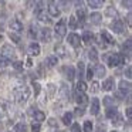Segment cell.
<instances>
[{
    "mask_svg": "<svg viewBox=\"0 0 132 132\" xmlns=\"http://www.w3.org/2000/svg\"><path fill=\"white\" fill-rule=\"evenodd\" d=\"M75 101H77V104L81 105V108H82V106L88 102V97H87L85 94H82V92H77V100Z\"/></svg>",
    "mask_w": 132,
    "mask_h": 132,
    "instance_id": "cell-15",
    "label": "cell"
},
{
    "mask_svg": "<svg viewBox=\"0 0 132 132\" xmlns=\"http://www.w3.org/2000/svg\"><path fill=\"white\" fill-rule=\"evenodd\" d=\"M105 14L106 16H109V17H112V19H117L118 17V13H117V10L114 9V7H106V10H105Z\"/></svg>",
    "mask_w": 132,
    "mask_h": 132,
    "instance_id": "cell-31",
    "label": "cell"
},
{
    "mask_svg": "<svg viewBox=\"0 0 132 132\" xmlns=\"http://www.w3.org/2000/svg\"><path fill=\"white\" fill-rule=\"evenodd\" d=\"M75 19H77V20H80V21L85 20V9H84V7H78L77 14H75Z\"/></svg>",
    "mask_w": 132,
    "mask_h": 132,
    "instance_id": "cell-21",
    "label": "cell"
},
{
    "mask_svg": "<svg viewBox=\"0 0 132 132\" xmlns=\"http://www.w3.org/2000/svg\"><path fill=\"white\" fill-rule=\"evenodd\" d=\"M100 37H101V40H102V41H105L106 44H114V43H115L114 37H112V36L109 34L108 31H105V30H102V31H101Z\"/></svg>",
    "mask_w": 132,
    "mask_h": 132,
    "instance_id": "cell-14",
    "label": "cell"
},
{
    "mask_svg": "<svg viewBox=\"0 0 132 132\" xmlns=\"http://www.w3.org/2000/svg\"><path fill=\"white\" fill-rule=\"evenodd\" d=\"M131 19H132V16H131V13H129V14L126 16V23H128L129 26H131Z\"/></svg>",
    "mask_w": 132,
    "mask_h": 132,
    "instance_id": "cell-54",
    "label": "cell"
},
{
    "mask_svg": "<svg viewBox=\"0 0 132 132\" xmlns=\"http://www.w3.org/2000/svg\"><path fill=\"white\" fill-rule=\"evenodd\" d=\"M4 19H6V16H4V14L0 16V27H2V29H3V24H4Z\"/></svg>",
    "mask_w": 132,
    "mask_h": 132,
    "instance_id": "cell-51",
    "label": "cell"
},
{
    "mask_svg": "<svg viewBox=\"0 0 132 132\" xmlns=\"http://www.w3.org/2000/svg\"><path fill=\"white\" fill-rule=\"evenodd\" d=\"M13 68L17 70V71H21V70H23V63H21V61H14V63H13Z\"/></svg>",
    "mask_w": 132,
    "mask_h": 132,
    "instance_id": "cell-40",
    "label": "cell"
},
{
    "mask_svg": "<svg viewBox=\"0 0 132 132\" xmlns=\"http://www.w3.org/2000/svg\"><path fill=\"white\" fill-rule=\"evenodd\" d=\"M48 125L50 126H57V121H55L54 118H50V119H48Z\"/></svg>",
    "mask_w": 132,
    "mask_h": 132,
    "instance_id": "cell-49",
    "label": "cell"
},
{
    "mask_svg": "<svg viewBox=\"0 0 132 132\" xmlns=\"http://www.w3.org/2000/svg\"><path fill=\"white\" fill-rule=\"evenodd\" d=\"M75 6H82V2H81V0H80V2H75Z\"/></svg>",
    "mask_w": 132,
    "mask_h": 132,
    "instance_id": "cell-55",
    "label": "cell"
},
{
    "mask_svg": "<svg viewBox=\"0 0 132 132\" xmlns=\"http://www.w3.org/2000/svg\"><path fill=\"white\" fill-rule=\"evenodd\" d=\"M54 50H55V53H57L60 57H67V54H65V47L64 46H61V44H57V46L54 47Z\"/></svg>",
    "mask_w": 132,
    "mask_h": 132,
    "instance_id": "cell-22",
    "label": "cell"
},
{
    "mask_svg": "<svg viewBox=\"0 0 132 132\" xmlns=\"http://www.w3.org/2000/svg\"><path fill=\"white\" fill-rule=\"evenodd\" d=\"M111 29H112V31H114V33L121 34V33L123 31V23H122V20L115 19L114 21H111Z\"/></svg>",
    "mask_w": 132,
    "mask_h": 132,
    "instance_id": "cell-5",
    "label": "cell"
},
{
    "mask_svg": "<svg viewBox=\"0 0 132 132\" xmlns=\"http://www.w3.org/2000/svg\"><path fill=\"white\" fill-rule=\"evenodd\" d=\"M89 112L92 115H98V112H100V100L98 98H92L91 106H89Z\"/></svg>",
    "mask_w": 132,
    "mask_h": 132,
    "instance_id": "cell-11",
    "label": "cell"
},
{
    "mask_svg": "<svg viewBox=\"0 0 132 132\" xmlns=\"http://www.w3.org/2000/svg\"><path fill=\"white\" fill-rule=\"evenodd\" d=\"M7 64H9V60H6V58H3V57H0V67H2V68L7 67Z\"/></svg>",
    "mask_w": 132,
    "mask_h": 132,
    "instance_id": "cell-43",
    "label": "cell"
},
{
    "mask_svg": "<svg viewBox=\"0 0 132 132\" xmlns=\"http://www.w3.org/2000/svg\"><path fill=\"white\" fill-rule=\"evenodd\" d=\"M84 68H85V67H84V63L80 61V63H78V77L80 78L84 75Z\"/></svg>",
    "mask_w": 132,
    "mask_h": 132,
    "instance_id": "cell-38",
    "label": "cell"
},
{
    "mask_svg": "<svg viewBox=\"0 0 132 132\" xmlns=\"http://www.w3.org/2000/svg\"><path fill=\"white\" fill-rule=\"evenodd\" d=\"M13 94H14V98L19 104H24L30 97V89H29V87H24V85L17 87V88H14Z\"/></svg>",
    "mask_w": 132,
    "mask_h": 132,
    "instance_id": "cell-1",
    "label": "cell"
},
{
    "mask_svg": "<svg viewBox=\"0 0 132 132\" xmlns=\"http://www.w3.org/2000/svg\"><path fill=\"white\" fill-rule=\"evenodd\" d=\"M72 121V114L71 112H65V114L63 115V123L64 125H70Z\"/></svg>",
    "mask_w": 132,
    "mask_h": 132,
    "instance_id": "cell-29",
    "label": "cell"
},
{
    "mask_svg": "<svg viewBox=\"0 0 132 132\" xmlns=\"http://www.w3.org/2000/svg\"><path fill=\"white\" fill-rule=\"evenodd\" d=\"M106 61H108V65L114 68V67H118V65H121V64H123L125 57H123V54L114 53V54H111V55H108V57H106Z\"/></svg>",
    "mask_w": 132,
    "mask_h": 132,
    "instance_id": "cell-2",
    "label": "cell"
},
{
    "mask_svg": "<svg viewBox=\"0 0 132 132\" xmlns=\"http://www.w3.org/2000/svg\"><path fill=\"white\" fill-rule=\"evenodd\" d=\"M57 63H58L57 55H48V57H47V65H48V67L57 65Z\"/></svg>",
    "mask_w": 132,
    "mask_h": 132,
    "instance_id": "cell-25",
    "label": "cell"
},
{
    "mask_svg": "<svg viewBox=\"0 0 132 132\" xmlns=\"http://www.w3.org/2000/svg\"><path fill=\"white\" fill-rule=\"evenodd\" d=\"M104 4L102 0H89L88 2V6L92 7V9H98V7H101Z\"/></svg>",
    "mask_w": 132,
    "mask_h": 132,
    "instance_id": "cell-28",
    "label": "cell"
},
{
    "mask_svg": "<svg viewBox=\"0 0 132 132\" xmlns=\"http://www.w3.org/2000/svg\"><path fill=\"white\" fill-rule=\"evenodd\" d=\"M98 87H100V84H98L97 81H92V82H91V91L92 92H97L98 89H100Z\"/></svg>",
    "mask_w": 132,
    "mask_h": 132,
    "instance_id": "cell-42",
    "label": "cell"
},
{
    "mask_svg": "<svg viewBox=\"0 0 132 132\" xmlns=\"http://www.w3.org/2000/svg\"><path fill=\"white\" fill-rule=\"evenodd\" d=\"M92 77H94V71H92V68H88V70H87V78L91 80Z\"/></svg>",
    "mask_w": 132,
    "mask_h": 132,
    "instance_id": "cell-47",
    "label": "cell"
},
{
    "mask_svg": "<svg viewBox=\"0 0 132 132\" xmlns=\"http://www.w3.org/2000/svg\"><path fill=\"white\" fill-rule=\"evenodd\" d=\"M84 108H81V106H78V108H75V112H74V115L75 117H82L84 115Z\"/></svg>",
    "mask_w": 132,
    "mask_h": 132,
    "instance_id": "cell-41",
    "label": "cell"
},
{
    "mask_svg": "<svg viewBox=\"0 0 132 132\" xmlns=\"http://www.w3.org/2000/svg\"><path fill=\"white\" fill-rule=\"evenodd\" d=\"M88 58L91 61H97L98 60V53H97V50H95L94 47H91V48L88 50Z\"/></svg>",
    "mask_w": 132,
    "mask_h": 132,
    "instance_id": "cell-23",
    "label": "cell"
},
{
    "mask_svg": "<svg viewBox=\"0 0 132 132\" xmlns=\"http://www.w3.org/2000/svg\"><path fill=\"white\" fill-rule=\"evenodd\" d=\"M129 91H131V82L125 81V80H121L119 81V92L122 95H125V94H129Z\"/></svg>",
    "mask_w": 132,
    "mask_h": 132,
    "instance_id": "cell-7",
    "label": "cell"
},
{
    "mask_svg": "<svg viewBox=\"0 0 132 132\" xmlns=\"http://www.w3.org/2000/svg\"><path fill=\"white\" fill-rule=\"evenodd\" d=\"M84 131L85 132H92V122L91 121H85V123H84Z\"/></svg>",
    "mask_w": 132,
    "mask_h": 132,
    "instance_id": "cell-37",
    "label": "cell"
},
{
    "mask_svg": "<svg viewBox=\"0 0 132 132\" xmlns=\"http://www.w3.org/2000/svg\"><path fill=\"white\" fill-rule=\"evenodd\" d=\"M33 117H34V119H36V121H38V122H41V121L46 119V114H44L43 111H34Z\"/></svg>",
    "mask_w": 132,
    "mask_h": 132,
    "instance_id": "cell-27",
    "label": "cell"
},
{
    "mask_svg": "<svg viewBox=\"0 0 132 132\" xmlns=\"http://www.w3.org/2000/svg\"><path fill=\"white\" fill-rule=\"evenodd\" d=\"M126 118H128L129 121L132 119V108H128V109H126Z\"/></svg>",
    "mask_w": 132,
    "mask_h": 132,
    "instance_id": "cell-50",
    "label": "cell"
},
{
    "mask_svg": "<svg viewBox=\"0 0 132 132\" xmlns=\"http://www.w3.org/2000/svg\"><path fill=\"white\" fill-rule=\"evenodd\" d=\"M87 88H88V87H87V84H85V81H82V80H80L77 82V92H85L87 91Z\"/></svg>",
    "mask_w": 132,
    "mask_h": 132,
    "instance_id": "cell-24",
    "label": "cell"
},
{
    "mask_svg": "<svg viewBox=\"0 0 132 132\" xmlns=\"http://www.w3.org/2000/svg\"><path fill=\"white\" fill-rule=\"evenodd\" d=\"M112 123H114L115 126H121V125H123V122H122V115L118 112L117 115H115L114 118H112Z\"/></svg>",
    "mask_w": 132,
    "mask_h": 132,
    "instance_id": "cell-26",
    "label": "cell"
},
{
    "mask_svg": "<svg viewBox=\"0 0 132 132\" xmlns=\"http://www.w3.org/2000/svg\"><path fill=\"white\" fill-rule=\"evenodd\" d=\"M118 114V109H117V106H112V108H106V117L108 118H114L115 115Z\"/></svg>",
    "mask_w": 132,
    "mask_h": 132,
    "instance_id": "cell-33",
    "label": "cell"
},
{
    "mask_svg": "<svg viewBox=\"0 0 132 132\" xmlns=\"http://www.w3.org/2000/svg\"><path fill=\"white\" fill-rule=\"evenodd\" d=\"M10 29L14 30L16 33H21L23 31V23H21L19 19H13V20L10 21Z\"/></svg>",
    "mask_w": 132,
    "mask_h": 132,
    "instance_id": "cell-9",
    "label": "cell"
},
{
    "mask_svg": "<svg viewBox=\"0 0 132 132\" xmlns=\"http://www.w3.org/2000/svg\"><path fill=\"white\" fill-rule=\"evenodd\" d=\"M65 71H67V78H68V81H72V80H74V75H75L74 68H72V67H67Z\"/></svg>",
    "mask_w": 132,
    "mask_h": 132,
    "instance_id": "cell-34",
    "label": "cell"
},
{
    "mask_svg": "<svg viewBox=\"0 0 132 132\" xmlns=\"http://www.w3.org/2000/svg\"><path fill=\"white\" fill-rule=\"evenodd\" d=\"M37 17H38V20L43 21V23H51V19H50L48 14H47L46 12H43V10L37 13Z\"/></svg>",
    "mask_w": 132,
    "mask_h": 132,
    "instance_id": "cell-19",
    "label": "cell"
},
{
    "mask_svg": "<svg viewBox=\"0 0 132 132\" xmlns=\"http://www.w3.org/2000/svg\"><path fill=\"white\" fill-rule=\"evenodd\" d=\"M29 54L30 55H38L40 54V46L37 43H31L29 46Z\"/></svg>",
    "mask_w": 132,
    "mask_h": 132,
    "instance_id": "cell-17",
    "label": "cell"
},
{
    "mask_svg": "<svg viewBox=\"0 0 132 132\" xmlns=\"http://www.w3.org/2000/svg\"><path fill=\"white\" fill-rule=\"evenodd\" d=\"M71 132H81V128L78 123H74V125L71 126Z\"/></svg>",
    "mask_w": 132,
    "mask_h": 132,
    "instance_id": "cell-46",
    "label": "cell"
},
{
    "mask_svg": "<svg viewBox=\"0 0 132 132\" xmlns=\"http://www.w3.org/2000/svg\"><path fill=\"white\" fill-rule=\"evenodd\" d=\"M47 88H48V95H50V97H53V95H54V92H55V89H57V87H55L54 84H48V85H47Z\"/></svg>",
    "mask_w": 132,
    "mask_h": 132,
    "instance_id": "cell-39",
    "label": "cell"
},
{
    "mask_svg": "<svg viewBox=\"0 0 132 132\" xmlns=\"http://www.w3.org/2000/svg\"><path fill=\"white\" fill-rule=\"evenodd\" d=\"M14 132H26L27 131V125L26 123H23V122H20V123H17V125H14V129H13Z\"/></svg>",
    "mask_w": 132,
    "mask_h": 132,
    "instance_id": "cell-32",
    "label": "cell"
},
{
    "mask_svg": "<svg viewBox=\"0 0 132 132\" xmlns=\"http://www.w3.org/2000/svg\"><path fill=\"white\" fill-rule=\"evenodd\" d=\"M131 2H129V0H128V2H122V6H126V9H131Z\"/></svg>",
    "mask_w": 132,
    "mask_h": 132,
    "instance_id": "cell-52",
    "label": "cell"
},
{
    "mask_svg": "<svg viewBox=\"0 0 132 132\" xmlns=\"http://www.w3.org/2000/svg\"><path fill=\"white\" fill-rule=\"evenodd\" d=\"M102 102H104V105H105L106 108H112V106H115V105H114L115 101H114V98H111V97H105Z\"/></svg>",
    "mask_w": 132,
    "mask_h": 132,
    "instance_id": "cell-30",
    "label": "cell"
},
{
    "mask_svg": "<svg viewBox=\"0 0 132 132\" xmlns=\"http://www.w3.org/2000/svg\"><path fill=\"white\" fill-rule=\"evenodd\" d=\"M60 98L63 101H70V88L67 87V84H61L60 87Z\"/></svg>",
    "mask_w": 132,
    "mask_h": 132,
    "instance_id": "cell-10",
    "label": "cell"
},
{
    "mask_svg": "<svg viewBox=\"0 0 132 132\" xmlns=\"http://www.w3.org/2000/svg\"><path fill=\"white\" fill-rule=\"evenodd\" d=\"M48 13H50V16H53V17H58V16H60V9L51 2L50 6H48Z\"/></svg>",
    "mask_w": 132,
    "mask_h": 132,
    "instance_id": "cell-18",
    "label": "cell"
},
{
    "mask_svg": "<svg viewBox=\"0 0 132 132\" xmlns=\"http://www.w3.org/2000/svg\"><path fill=\"white\" fill-rule=\"evenodd\" d=\"M114 85H115V80L112 77H109V78H106V80L104 81L102 89L104 91H112V89H114Z\"/></svg>",
    "mask_w": 132,
    "mask_h": 132,
    "instance_id": "cell-13",
    "label": "cell"
},
{
    "mask_svg": "<svg viewBox=\"0 0 132 132\" xmlns=\"http://www.w3.org/2000/svg\"><path fill=\"white\" fill-rule=\"evenodd\" d=\"M92 38H94V34H92L91 31H88V30H85V31H84V34H82V38H81V40H82L85 44H91V40H92Z\"/></svg>",
    "mask_w": 132,
    "mask_h": 132,
    "instance_id": "cell-20",
    "label": "cell"
},
{
    "mask_svg": "<svg viewBox=\"0 0 132 132\" xmlns=\"http://www.w3.org/2000/svg\"><path fill=\"white\" fill-rule=\"evenodd\" d=\"M92 71H94V75H95V77L102 78L104 75H105L106 70H105V67H104L102 64H97V65H95V68L92 70Z\"/></svg>",
    "mask_w": 132,
    "mask_h": 132,
    "instance_id": "cell-12",
    "label": "cell"
},
{
    "mask_svg": "<svg viewBox=\"0 0 132 132\" xmlns=\"http://www.w3.org/2000/svg\"><path fill=\"white\" fill-rule=\"evenodd\" d=\"M40 38H41V41H44V43H48V41H51V30H50L48 27H44V29H41Z\"/></svg>",
    "mask_w": 132,
    "mask_h": 132,
    "instance_id": "cell-8",
    "label": "cell"
},
{
    "mask_svg": "<svg viewBox=\"0 0 132 132\" xmlns=\"http://www.w3.org/2000/svg\"><path fill=\"white\" fill-rule=\"evenodd\" d=\"M40 129H41L40 123H33V126H31V131L33 132H40Z\"/></svg>",
    "mask_w": 132,
    "mask_h": 132,
    "instance_id": "cell-44",
    "label": "cell"
},
{
    "mask_svg": "<svg viewBox=\"0 0 132 132\" xmlns=\"http://www.w3.org/2000/svg\"><path fill=\"white\" fill-rule=\"evenodd\" d=\"M0 126H2V125H0Z\"/></svg>",
    "mask_w": 132,
    "mask_h": 132,
    "instance_id": "cell-59",
    "label": "cell"
},
{
    "mask_svg": "<svg viewBox=\"0 0 132 132\" xmlns=\"http://www.w3.org/2000/svg\"><path fill=\"white\" fill-rule=\"evenodd\" d=\"M68 43L70 46H72L74 48H78L81 44V38L78 34H75V33H71V34H68Z\"/></svg>",
    "mask_w": 132,
    "mask_h": 132,
    "instance_id": "cell-6",
    "label": "cell"
},
{
    "mask_svg": "<svg viewBox=\"0 0 132 132\" xmlns=\"http://www.w3.org/2000/svg\"><path fill=\"white\" fill-rule=\"evenodd\" d=\"M89 21H91V24L98 26V24H101V21H102V16H101L100 13H92V14L89 16Z\"/></svg>",
    "mask_w": 132,
    "mask_h": 132,
    "instance_id": "cell-16",
    "label": "cell"
},
{
    "mask_svg": "<svg viewBox=\"0 0 132 132\" xmlns=\"http://www.w3.org/2000/svg\"><path fill=\"white\" fill-rule=\"evenodd\" d=\"M98 132H105V129H102V131H101V129H100V131H98Z\"/></svg>",
    "mask_w": 132,
    "mask_h": 132,
    "instance_id": "cell-57",
    "label": "cell"
},
{
    "mask_svg": "<svg viewBox=\"0 0 132 132\" xmlns=\"http://www.w3.org/2000/svg\"><path fill=\"white\" fill-rule=\"evenodd\" d=\"M34 94L36 95L40 94V84H37V82H34Z\"/></svg>",
    "mask_w": 132,
    "mask_h": 132,
    "instance_id": "cell-48",
    "label": "cell"
},
{
    "mask_svg": "<svg viewBox=\"0 0 132 132\" xmlns=\"http://www.w3.org/2000/svg\"><path fill=\"white\" fill-rule=\"evenodd\" d=\"M125 74H126V78H131V67H126Z\"/></svg>",
    "mask_w": 132,
    "mask_h": 132,
    "instance_id": "cell-53",
    "label": "cell"
},
{
    "mask_svg": "<svg viewBox=\"0 0 132 132\" xmlns=\"http://www.w3.org/2000/svg\"><path fill=\"white\" fill-rule=\"evenodd\" d=\"M125 48H126V53L129 54V53H131V40H128V41H126V44H123V50H125Z\"/></svg>",
    "mask_w": 132,
    "mask_h": 132,
    "instance_id": "cell-45",
    "label": "cell"
},
{
    "mask_svg": "<svg viewBox=\"0 0 132 132\" xmlns=\"http://www.w3.org/2000/svg\"><path fill=\"white\" fill-rule=\"evenodd\" d=\"M27 65H29V67H31V65H33V63H31V60H30V58L27 60Z\"/></svg>",
    "mask_w": 132,
    "mask_h": 132,
    "instance_id": "cell-56",
    "label": "cell"
},
{
    "mask_svg": "<svg viewBox=\"0 0 132 132\" xmlns=\"http://www.w3.org/2000/svg\"><path fill=\"white\" fill-rule=\"evenodd\" d=\"M114 132H118V131H114Z\"/></svg>",
    "mask_w": 132,
    "mask_h": 132,
    "instance_id": "cell-58",
    "label": "cell"
},
{
    "mask_svg": "<svg viewBox=\"0 0 132 132\" xmlns=\"http://www.w3.org/2000/svg\"><path fill=\"white\" fill-rule=\"evenodd\" d=\"M68 24H70V29L71 30L77 29V19H75V16H71V17L68 19Z\"/></svg>",
    "mask_w": 132,
    "mask_h": 132,
    "instance_id": "cell-35",
    "label": "cell"
},
{
    "mask_svg": "<svg viewBox=\"0 0 132 132\" xmlns=\"http://www.w3.org/2000/svg\"><path fill=\"white\" fill-rule=\"evenodd\" d=\"M2 57L6 58V60H13L16 57V50L10 44H4L2 47Z\"/></svg>",
    "mask_w": 132,
    "mask_h": 132,
    "instance_id": "cell-3",
    "label": "cell"
},
{
    "mask_svg": "<svg viewBox=\"0 0 132 132\" xmlns=\"http://www.w3.org/2000/svg\"><path fill=\"white\" fill-rule=\"evenodd\" d=\"M54 31H55V36H57V37H60V38H63L64 36L67 34L65 19H61V20L58 21L57 24H55V29H54Z\"/></svg>",
    "mask_w": 132,
    "mask_h": 132,
    "instance_id": "cell-4",
    "label": "cell"
},
{
    "mask_svg": "<svg viewBox=\"0 0 132 132\" xmlns=\"http://www.w3.org/2000/svg\"><path fill=\"white\" fill-rule=\"evenodd\" d=\"M9 37L12 38V40L14 41V43H20V36H19V34H16V33L10 31V33H9Z\"/></svg>",
    "mask_w": 132,
    "mask_h": 132,
    "instance_id": "cell-36",
    "label": "cell"
}]
</instances>
